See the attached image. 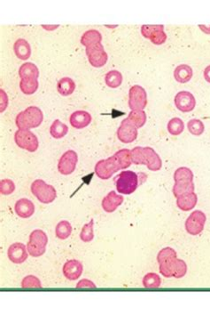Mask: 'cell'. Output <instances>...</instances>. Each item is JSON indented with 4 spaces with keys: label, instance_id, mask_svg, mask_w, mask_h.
<instances>
[{
    "label": "cell",
    "instance_id": "39",
    "mask_svg": "<svg viewBox=\"0 0 210 316\" xmlns=\"http://www.w3.org/2000/svg\"><path fill=\"white\" fill-rule=\"evenodd\" d=\"M22 287L24 289H39L42 288L41 281L37 277L34 276H28L23 278Z\"/></svg>",
    "mask_w": 210,
    "mask_h": 316
},
{
    "label": "cell",
    "instance_id": "20",
    "mask_svg": "<svg viewBox=\"0 0 210 316\" xmlns=\"http://www.w3.org/2000/svg\"><path fill=\"white\" fill-rule=\"evenodd\" d=\"M14 210L19 217L22 218H29L32 217L35 212V205L31 200L23 198L19 199L15 203Z\"/></svg>",
    "mask_w": 210,
    "mask_h": 316
},
{
    "label": "cell",
    "instance_id": "31",
    "mask_svg": "<svg viewBox=\"0 0 210 316\" xmlns=\"http://www.w3.org/2000/svg\"><path fill=\"white\" fill-rule=\"evenodd\" d=\"M72 226L70 223L66 220H63L58 223L55 228V235L60 239H66L71 235Z\"/></svg>",
    "mask_w": 210,
    "mask_h": 316
},
{
    "label": "cell",
    "instance_id": "15",
    "mask_svg": "<svg viewBox=\"0 0 210 316\" xmlns=\"http://www.w3.org/2000/svg\"><path fill=\"white\" fill-rule=\"evenodd\" d=\"M138 128L132 125L127 118L121 122V125L117 129V137L123 144H130L138 137Z\"/></svg>",
    "mask_w": 210,
    "mask_h": 316
},
{
    "label": "cell",
    "instance_id": "17",
    "mask_svg": "<svg viewBox=\"0 0 210 316\" xmlns=\"http://www.w3.org/2000/svg\"><path fill=\"white\" fill-rule=\"evenodd\" d=\"M83 270L82 263L76 259L68 260L63 266V275L69 280H78L83 274Z\"/></svg>",
    "mask_w": 210,
    "mask_h": 316
},
{
    "label": "cell",
    "instance_id": "2",
    "mask_svg": "<svg viewBox=\"0 0 210 316\" xmlns=\"http://www.w3.org/2000/svg\"><path fill=\"white\" fill-rule=\"evenodd\" d=\"M131 159L135 165H146L151 171H158L162 167L160 156L151 147H135L131 150Z\"/></svg>",
    "mask_w": 210,
    "mask_h": 316
},
{
    "label": "cell",
    "instance_id": "1",
    "mask_svg": "<svg viewBox=\"0 0 210 316\" xmlns=\"http://www.w3.org/2000/svg\"><path fill=\"white\" fill-rule=\"evenodd\" d=\"M160 273L166 278L180 279L186 275L187 266L183 260L177 258V252L170 247L162 248L157 255Z\"/></svg>",
    "mask_w": 210,
    "mask_h": 316
},
{
    "label": "cell",
    "instance_id": "18",
    "mask_svg": "<svg viewBox=\"0 0 210 316\" xmlns=\"http://www.w3.org/2000/svg\"><path fill=\"white\" fill-rule=\"evenodd\" d=\"M124 198L122 195H117L115 191H112L102 199V208L108 213L115 212L119 206L123 203Z\"/></svg>",
    "mask_w": 210,
    "mask_h": 316
},
{
    "label": "cell",
    "instance_id": "43",
    "mask_svg": "<svg viewBox=\"0 0 210 316\" xmlns=\"http://www.w3.org/2000/svg\"><path fill=\"white\" fill-rule=\"evenodd\" d=\"M199 27L206 34H210V25H199Z\"/></svg>",
    "mask_w": 210,
    "mask_h": 316
},
{
    "label": "cell",
    "instance_id": "33",
    "mask_svg": "<svg viewBox=\"0 0 210 316\" xmlns=\"http://www.w3.org/2000/svg\"><path fill=\"white\" fill-rule=\"evenodd\" d=\"M168 131L172 136H179L184 130V124L183 120L179 118H171L167 125Z\"/></svg>",
    "mask_w": 210,
    "mask_h": 316
},
{
    "label": "cell",
    "instance_id": "22",
    "mask_svg": "<svg viewBox=\"0 0 210 316\" xmlns=\"http://www.w3.org/2000/svg\"><path fill=\"white\" fill-rule=\"evenodd\" d=\"M14 53L19 59L26 61L31 55V47L26 40L19 39L14 45Z\"/></svg>",
    "mask_w": 210,
    "mask_h": 316
},
{
    "label": "cell",
    "instance_id": "7",
    "mask_svg": "<svg viewBox=\"0 0 210 316\" xmlns=\"http://www.w3.org/2000/svg\"><path fill=\"white\" fill-rule=\"evenodd\" d=\"M31 193L41 203L49 204L57 197V192L53 185H47L42 179H36L32 183Z\"/></svg>",
    "mask_w": 210,
    "mask_h": 316
},
{
    "label": "cell",
    "instance_id": "36",
    "mask_svg": "<svg viewBox=\"0 0 210 316\" xmlns=\"http://www.w3.org/2000/svg\"><path fill=\"white\" fill-rule=\"evenodd\" d=\"M94 220L90 219L89 223L84 226L83 229L81 231L80 239L84 242H90L94 238L93 232Z\"/></svg>",
    "mask_w": 210,
    "mask_h": 316
},
{
    "label": "cell",
    "instance_id": "16",
    "mask_svg": "<svg viewBox=\"0 0 210 316\" xmlns=\"http://www.w3.org/2000/svg\"><path fill=\"white\" fill-rule=\"evenodd\" d=\"M28 248L21 242H15L10 246L7 250V256L11 262L14 264H23L27 260Z\"/></svg>",
    "mask_w": 210,
    "mask_h": 316
},
{
    "label": "cell",
    "instance_id": "8",
    "mask_svg": "<svg viewBox=\"0 0 210 316\" xmlns=\"http://www.w3.org/2000/svg\"><path fill=\"white\" fill-rule=\"evenodd\" d=\"M15 144L20 148L26 150L30 153H34L38 149L39 142L34 133L30 129H19L14 134Z\"/></svg>",
    "mask_w": 210,
    "mask_h": 316
},
{
    "label": "cell",
    "instance_id": "40",
    "mask_svg": "<svg viewBox=\"0 0 210 316\" xmlns=\"http://www.w3.org/2000/svg\"><path fill=\"white\" fill-rule=\"evenodd\" d=\"M15 190L14 182L10 179H3L0 182V192L3 195H12Z\"/></svg>",
    "mask_w": 210,
    "mask_h": 316
},
{
    "label": "cell",
    "instance_id": "25",
    "mask_svg": "<svg viewBox=\"0 0 210 316\" xmlns=\"http://www.w3.org/2000/svg\"><path fill=\"white\" fill-rule=\"evenodd\" d=\"M192 69L187 64H181L175 69V79L179 83H187L192 79Z\"/></svg>",
    "mask_w": 210,
    "mask_h": 316
},
{
    "label": "cell",
    "instance_id": "29",
    "mask_svg": "<svg viewBox=\"0 0 210 316\" xmlns=\"http://www.w3.org/2000/svg\"><path fill=\"white\" fill-rule=\"evenodd\" d=\"M68 133V126L59 119H55L50 127V134L55 139H60Z\"/></svg>",
    "mask_w": 210,
    "mask_h": 316
},
{
    "label": "cell",
    "instance_id": "44",
    "mask_svg": "<svg viewBox=\"0 0 210 316\" xmlns=\"http://www.w3.org/2000/svg\"><path fill=\"white\" fill-rule=\"evenodd\" d=\"M43 27L45 28V29H47L48 31H53L54 29H56L58 26H43Z\"/></svg>",
    "mask_w": 210,
    "mask_h": 316
},
{
    "label": "cell",
    "instance_id": "41",
    "mask_svg": "<svg viewBox=\"0 0 210 316\" xmlns=\"http://www.w3.org/2000/svg\"><path fill=\"white\" fill-rule=\"evenodd\" d=\"M77 289H96V285L94 284L91 280L88 279H84L81 280L77 284H76Z\"/></svg>",
    "mask_w": 210,
    "mask_h": 316
},
{
    "label": "cell",
    "instance_id": "35",
    "mask_svg": "<svg viewBox=\"0 0 210 316\" xmlns=\"http://www.w3.org/2000/svg\"><path fill=\"white\" fill-rule=\"evenodd\" d=\"M187 127L189 132L193 136H201L205 130V126H204L203 122L200 119H197V118H193L188 122Z\"/></svg>",
    "mask_w": 210,
    "mask_h": 316
},
{
    "label": "cell",
    "instance_id": "5",
    "mask_svg": "<svg viewBox=\"0 0 210 316\" xmlns=\"http://www.w3.org/2000/svg\"><path fill=\"white\" fill-rule=\"evenodd\" d=\"M48 243V237L44 231H33L30 235V240L27 244L28 252L33 258H38L45 254L46 245Z\"/></svg>",
    "mask_w": 210,
    "mask_h": 316
},
{
    "label": "cell",
    "instance_id": "6",
    "mask_svg": "<svg viewBox=\"0 0 210 316\" xmlns=\"http://www.w3.org/2000/svg\"><path fill=\"white\" fill-rule=\"evenodd\" d=\"M116 185L119 194L132 195L139 186L138 175L130 170L122 171L119 174V176L116 177Z\"/></svg>",
    "mask_w": 210,
    "mask_h": 316
},
{
    "label": "cell",
    "instance_id": "37",
    "mask_svg": "<svg viewBox=\"0 0 210 316\" xmlns=\"http://www.w3.org/2000/svg\"><path fill=\"white\" fill-rule=\"evenodd\" d=\"M119 160L121 161L122 169H125L132 164L131 159V151L129 149H121L116 153Z\"/></svg>",
    "mask_w": 210,
    "mask_h": 316
},
{
    "label": "cell",
    "instance_id": "30",
    "mask_svg": "<svg viewBox=\"0 0 210 316\" xmlns=\"http://www.w3.org/2000/svg\"><path fill=\"white\" fill-rule=\"evenodd\" d=\"M105 82L108 87L117 88L118 86H121V83H122V75L120 72L116 71V70L110 71L106 74Z\"/></svg>",
    "mask_w": 210,
    "mask_h": 316
},
{
    "label": "cell",
    "instance_id": "13",
    "mask_svg": "<svg viewBox=\"0 0 210 316\" xmlns=\"http://www.w3.org/2000/svg\"><path fill=\"white\" fill-rule=\"evenodd\" d=\"M78 161V156L75 151L69 150L59 159L58 170L63 176L71 175L76 170V164Z\"/></svg>",
    "mask_w": 210,
    "mask_h": 316
},
{
    "label": "cell",
    "instance_id": "38",
    "mask_svg": "<svg viewBox=\"0 0 210 316\" xmlns=\"http://www.w3.org/2000/svg\"><path fill=\"white\" fill-rule=\"evenodd\" d=\"M193 180V173L188 167H182L178 168L174 173V181Z\"/></svg>",
    "mask_w": 210,
    "mask_h": 316
},
{
    "label": "cell",
    "instance_id": "26",
    "mask_svg": "<svg viewBox=\"0 0 210 316\" xmlns=\"http://www.w3.org/2000/svg\"><path fill=\"white\" fill-rule=\"evenodd\" d=\"M101 41H102V35L100 34V32L96 30H90L85 32L81 38V44L85 45V47L101 43Z\"/></svg>",
    "mask_w": 210,
    "mask_h": 316
},
{
    "label": "cell",
    "instance_id": "34",
    "mask_svg": "<svg viewBox=\"0 0 210 316\" xmlns=\"http://www.w3.org/2000/svg\"><path fill=\"white\" fill-rule=\"evenodd\" d=\"M161 284V277L154 273H149L143 278L144 287L147 289H158Z\"/></svg>",
    "mask_w": 210,
    "mask_h": 316
},
{
    "label": "cell",
    "instance_id": "28",
    "mask_svg": "<svg viewBox=\"0 0 210 316\" xmlns=\"http://www.w3.org/2000/svg\"><path fill=\"white\" fill-rule=\"evenodd\" d=\"M127 119L137 128H140L147 123V113L144 110H133L129 113Z\"/></svg>",
    "mask_w": 210,
    "mask_h": 316
},
{
    "label": "cell",
    "instance_id": "24",
    "mask_svg": "<svg viewBox=\"0 0 210 316\" xmlns=\"http://www.w3.org/2000/svg\"><path fill=\"white\" fill-rule=\"evenodd\" d=\"M19 76L22 79H37L39 77V70L34 63H23L19 69Z\"/></svg>",
    "mask_w": 210,
    "mask_h": 316
},
{
    "label": "cell",
    "instance_id": "11",
    "mask_svg": "<svg viewBox=\"0 0 210 316\" xmlns=\"http://www.w3.org/2000/svg\"><path fill=\"white\" fill-rule=\"evenodd\" d=\"M207 217L201 210H196L189 216L185 221V230L189 235L196 236L204 230Z\"/></svg>",
    "mask_w": 210,
    "mask_h": 316
},
{
    "label": "cell",
    "instance_id": "12",
    "mask_svg": "<svg viewBox=\"0 0 210 316\" xmlns=\"http://www.w3.org/2000/svg\"><path fill=\"white\" fill-rule=\"evenodd\" d=\"M148 104V95L144 87L139 85L130 87L129 92V107L133 110H144Z\"/></svg>",
    "mask_w": 210,
    "mask_h": 316
},
{
    "label": "cell",
    "instance_id": "9",
    "mask_svg": "<svg viewBox=\"0 0 210 316\" xmlns=\"http://www.w3.org/2000/svg\"><path fill=\"white\" fill-rule=\"evenodd\" d=\"M85 52L90 63L95 68H101L108 62V54L101 43L86 47Z\"/></svg>",
    "mask_w": 210,
    "mask_h": 316
},
{
    "label": "cell",
    "instance_id": "21",
    "mask_svg": "<svg viewBox=\"0 0 210 316\" xmlns=\"http://www.w3.org/2000/svg\"><path fill=\"white\" fill-rule=\"evenodd\" d=\"M198 201V197L195 193H189L180 195L177 198V206L183 211H189L195 208Z\"/></svg>",
    "mask_w": 210,
    "mask_h": 316
},
{
    "label": "cell",
    "instance_id": "27",
    "mask_svg": "<svg viewBox=\"0 0 210 316\" xmlns=\"http://www.w3.org/2000/svg\"><path fill=\"white\" fill-rule=\"evenodd\" d=\"M76 89V83L71 78L65 77L60 79L57 84L59 94L62 96H68L74 93Z\"/></svg>",
    "mask_w": 210,
    "mask_h": 316
},
{
    "label": "cell",
    "instance_id": "10",
    "mask_svg": "<svg viewBox=\"0 0 210 316\" xmlns=\"http://www.w3.org/2000/svg\"><path fill=\"white\" fill-rule=\"evenodd\" d=\"M141 34L148 39L153 45H163L167 40V34L163 25H142Z\"/></svg>",
    "mask_w": 210,
    "mask_h": 316
},
{
    "label": "cell",
    "instance_id": "19",
    "mask_svg": "<svg viewBox=\"0 0 210 316\" xmlns=\"http://www.w3.org/2000/svg\"><path fill=\"white\" fill-rule=\"evenodd\" d=\"M69 122L73 127L76 129H82L89 126L91 122V115L85 111H76L72 113Z\"/></svg>",
    "mask_w": 210,
    "mask_h": 316
},
{
    "label": "cell",
    "instance_id": "42",
    "mask_svg": "<svg viewBox=\"0 0 210 316\" xmlns=\"http://www.w3.org/2000/svg\"><path fill=\"white\" fill-rule=\"evenodd\" d=\"M204 79L206 81L210 83V65L207 66V68L204 70Z\"/></svg>",
    "mask_w": 210,
    "mask_h": 316
},
{
    "label": "cell",
    "instance_id": "4",
    "mask_svg": "<svg viewBox=\"0 0 210 316\" xmlns=\"http://www.w3.org/2000/svg\"><path fill=\"white\" fill-rule=\"evenodd\" d=\"M122 169L121 161L115 154L111 157L101 159L95 165V174L102 180H108L111 176Z\"/></svg>",
    "mask_w": 210,
    "mask_h": 316
},
{
    "label": "cell",
    "instance_id": "14",
    "mask_svg": "<svg viewBox=\"0 0 210 316\" xmlns=\"http://www.w3.org/2000/svg\"><path fill=\"white\" fill-rule=\"evenodd\" d=\"M175 105L182 113L192 112L196 106V100L192 93L188 91H180L174 99Z\"/></svg>",
    "mask_w": 210,
    "mask_h": 316
},
{
    "label": "cell",
    "instance_id": "3",
    "mask_svg": "<svg viewBox=\"0 0 210 316\" xmlns=\"http://www.w3.org/2000/svg\"><path fill=\"white\" fill-rule=\"evenodd\" d=\"M44 120V114L36 106H30L21 112L15 118V124L19 129H31L41 125Z\"/></svg>",
    "mask_w": 210,
    "mask_h": 316
},
{
    "label": "cell",
    "instance_id": "23",
    "mask_svg": "<svg viewBox=\"0 0 210 316\" xmlns=\"http://www.w3.org/2000/svg\"><path fill=\"white\" fill-rule=\"evenodd\" d=\"M195 185L193 180H180L175 182L172 193L176 198L180 195H185L189 193H194Z\"/></svg>",
    "mask_w": 210,
    "mask_h": 316
},
{
    "label": "cell",
    "instance_id": "32",
    "mask_svg": "<svg viewBox=\"0 0 210 316\" xmlns=\"http://www.w3.org/2000/svg\"><path fill=\"white\" fill-rule=\"evenodd\" d=\"M39 83L37 79H22L20 82V88L25 95H33L38 89Z\"/></svg>",
    "mask_w": 210,
    "mask_h": 316
}]
</instances>
